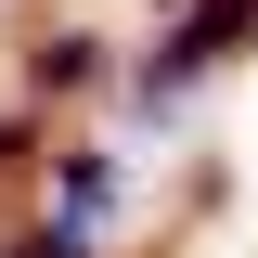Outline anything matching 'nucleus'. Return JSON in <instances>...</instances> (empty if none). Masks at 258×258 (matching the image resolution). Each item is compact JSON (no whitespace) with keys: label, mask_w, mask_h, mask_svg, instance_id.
Wrapping results in <instances>:
<instances>
[{"label":"nucleus","mask_w":258,"mask_h":258,"mask_svg":"<svg viewBox=\"0 0 258 258\" xmlns=\"http://www.w3.org/2000/svg\"><path fill=\"white\" fill-rule=\"evenodd\" d=\"M232 52H258V0H181V13H168V39L129 64V103H142V116H168V103L207 91Z\"/></svg>","instance_id":"obj_1"},{"label":"nucleus","mask_w":258,"mask_h":258,"mask_svg":"<svg viewBox=\"0 0 258 258\" xmlns=\"http://www.w3.org/2000/svg\"><path fill=\"white\" fill-rule=\"evenodd\" d=\"M103 78H116V39H91V26L26 39V91H39V103H78V91H103Z\"/></svg>","instance_id":"obj_2"},{"label":"nucleus","mask_w":258,"mask_h":258,"mask_svg":"<svg viewBox=\"0 0 258 258\" xmlns=\"http://www.w3.org/2000/svg\"><path fill=\"white\" fill-rule=\"evenodd\" d=\"M26 155H52V116H0V168H26Z\"/></svg>","instance_id":"obj_3"}]
</instances>
